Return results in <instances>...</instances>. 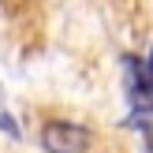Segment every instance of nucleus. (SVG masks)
Masks as SVG:
<instances>
[{"label":"nucleus","instance_id":"1","mask_svg":"<svg viewBox=\"0 0 153 153\" xmlns=\"http://www.w3.org/2000/svg\"><path fill=\"white\" fill-rule=\"evenodd\" d=\"M41 142H45L49 153H86L90 146H94V134H90L86 127H79V123L52 120V123H45Z\"/></svg>","mask_w":153,"mask_h":153},{"label":"nucleus","instance_id":"2","mask_svg":"<svg viewBox=\"0 0 153 153\" xmlns=\"http://www.w3.org/2000/svg\"><path fill=\"white\" fill-rule=\"evenodd\" d=\"M127 71H131V101H134V112H153V86L146 82V75H142V67L134 64V60H127Z\"/></svg>","mask_w":153,"mask_h":153},{"label":"nucleus","instance_id":"3","mask_svg":"<svg viewBox=\"0 0 153 153\" xmlns=\"http://www.w3.org/2000/svg\"><path fill=\"white\" fill-rule=\"evenodd\" d=\"M0 127H4L7 134H19V127H15V120H11V116H0Z\"/></svg>","mask_w":153,"mask_h":153},{"label":"nucleus","instance_id":"4","mask_svg":"<svg viewBox=\"0 0 153 153\" xmlns=\"http://www.w3.org/2000/svg\"><path fill=\"white\" fill-rule=\"evenodd\" d=\"M146 82L153 86V49H149V60H146Z\"/></svg>","mask_w":153,"mask_h":153}]
</instances>
